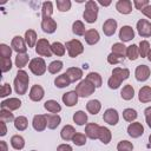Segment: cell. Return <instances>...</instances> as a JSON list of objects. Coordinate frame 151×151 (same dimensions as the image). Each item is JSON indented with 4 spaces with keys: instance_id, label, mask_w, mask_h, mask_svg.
I'll return each mask as SVG.
<instances>
[{
    "instance_id": "d590c367",
    "label": "cell",
    "mask_w": 151,
    "mask_h": 151,
    "mask_svg": "<svg viewBox=\"0 0 151 151\" xmlns=\"http://www.w3.org/2000/svg\"><path fill=\"white\" fill-rule=\"evenodd\" d=\"M27 125H28V120L26 117L24 116H19L14 119V127L19 131H24L27 129Z\"/></svg>"
},
{
    "instance_id": "8d00e7d4",
    "label": "cell",
    "mask_w": 151,
    "mask_h": 151,
    "mask_svg": "<svg viewBox=\"0 0 151 151\" xmlns=\"http://www.w3.org/2000/svg\"><path fill=\"white\" fill-rule=\"evenodd\" d=\"M73 122L79 126L85 125V123L87 122V114L84 111H77L73 114Z\"/></svg>"
},
{
    "instance_id": "6125c7cd",
    "label": "cell",
    "mask_w": 151,
    "mask_h": 151,
    "mask_svg": "<svg viewBox=\"0 0 151 151\" xmlns=\"http://www.w3.org/2000/svg\"><path fill=\"white\" fill-rule=\"evenodd\" d=\"M0 151H7V144L5 140H0Z\"/></svg>"
},
{
    "instance_id": "680465c9",
    "label": "cell",
    "mask_w": 151,
    "mask_h": 151,
    "mask_svg": "<svg viewBox=\"0 0 151 151\" xmlns=\"http://www.w3.org/2000/svg\"><path fill=\"white\" fill-rule=\"evenodd\" d=\"M57 151H73V150H72V146L68 144H60L57 147Z\"/></svg>"
},
{
    "instance_id": "7bdbcfd3",
    "label": "cell",
    "mask_w": 151,
    "mask_h": 151,
    "mask_svg": "<svg viewBox=\"0 0 151 151\" xmlns=\"http://www.w3.org/2000/svg\"><path fill=\"white\" fill-rule=\"evenodd\" d=\"M14 116L13 113L9 111V110H6V109H1L0 110V122H4V123H9L12 120H14Z\"/></svg>"
},
{
    "instance_id": "30bf717a",
    "label": "cell",
    "mask_w": 151,
    "mask_h": 151,
    "mask_svg": "<svg viewBox=\"0 0 151 151\" xmlns=\"http://www.w3.org/2000/svg\"><path fill=\"white\" fill-rule=\"evenodd\" d=\"M33 129L35 131H44L47 126V117L46 114H35L33 117V122H32Z\"/></svg>"
},
{
    "instance_id": "be15d7a7",
    "label": "cell",
    "mask_w": 151,
    "mask_h": 151,
    "mask_svg": "<svg viewBox=\"0 0 151 151\" xmlns=\"http://www.w3.org/2000/svg\"><path fill=\"white\" fill-rule=\"evenodd\" d=\"M99 4L103 5V6H109V5L111 4V1H106V2H104V1H99Z\"/></svg>"
},
{
    "instance_id": "9a60e30c",
    "label": "cell",
    "mask_w": 151,
    "mask_h": 151,
    "mask_svg": "<svg viewBox=\"0 0 151 151\" xmlns=\"http://www.w3.org/2000/svg\"><path fill=\"white\" fill-rule=\"evenodd\" d=\"M134 38V31L131 26H123L119 31V39L123 41V42H126V41H130Z\"/></svg>"
},
{
    "instance_id": "11a10c76",
    "label": "cell",
    "mask_w": 151,
    "mask_h": 151,
    "mask_svg": "<svg viewBox=\"0 0 151 151\" xmlns=\"http://www.w3.org/2000/svg\"><path fill=\"white\" fill-rule=\"evenodd\" d=\"M11 92H12V88H11V86H9V84H7V83H5L2 86H1V88H0V97H7V96H9L11 94Z\"/></svg>"
},
{
    "instance_id": "f546056e",
    "label": "cell",
    "mask_w": 151,
    "mask_h": 151,
    "mask_svg": "<svg viewBox=\"0 0 151 151\" xmlns=\"http://www.w3.org/2000/svg\"><path fill=\"white\" fill-rule=\"evenodd\" d=\"M100 109H101V104L97 99H92V100L87 101V104H86V110L91 114H97L100 111Z\"/></svg>"
},
{
    "instance_id": "ac0fdd59",
    "label": "cell",
    "mask_w": 151,
    "mask_h": 151,
    "mask_svg": "<svg viewBox=\"0 0 151 151\" xmlns=\"http://www.w3.org/2000/svg\"><path fill=\"white\" fill-rule=\"evenodd\" d=\"M0 105H1V109H6V110H9V111H14V110L20 109L21 101H20L18 98H8V99H6V100H2Z\"/></svg>"
},
{
    "instance_id": "836d02e7",
    "label": "cell",
    "mask_w": 151,
    "mask_h": 151,
    "mask_svg": "<svg viewBox=\"0 0 151 151\" xmlns=\"http://www.w3.org/2000/svg\"><path fill=\"white\" fill-rule=\"evenodd\" d=\"M126 57L130 60H137L138 57H139V48H138V46L134 45V44L127 46V48H126Z\"/></svg>"
},
{
    "instance_id": "8fae6325",
    "label": "cell",
    "mask_w": 151,
    "mask_h": 151,
    "mask_svg": "<svg viewBox=\"0 0 151 151\" xmlns=\"http://www.w3.org/2000/svg\"><path fill=\"white\" fill-rule=\"evenodd\" d=\"M103 119L109 125H116L118 123V120H119V114H118L117 110H114V109H107L104 112V114H103Z\"/></svg>"
},
{
    "instance_id": "d6a6232c",
    "label": "cell",
    "mask_w": 151,
    "mask_h": 151,
    "mask_svg": "<svg viewBox=\"0 0 151 151\" xmlns=\"http://www.w3.org/2000/svg\"><path fill=\"white\" fill-rule=\"evenodd\" d=\"M120 96L124 100H131L133 97H134V90L132 87V85H125L122 91H120Z\"/></svg>"
},
{
    "instance_id": "6da1fadb",
    "label": "cell",
    "mask_w": 151,
    "mask_h": 151,
    "mask_svg": "<svg viewBox=\"0 0 151 151\" xmlns=\"http://www.w3.org/2000/svg\"><path fill=\"white\" fill-rule=\"evenodd\" d=\"M28 81H29V77H28L27 72H25L24 70H19L17 73V77L13 81L14 91L17 92V94L22 96L26 93V91L28 88Z\"/></svg>"
},
{
    "instance_id": "ab89813d",
    "label": "cell",
    "mask_w": 151,
    "mask_h": 151,
    "mask_svg": "<svg viewBox=\"0 0 151 151\" xmlns=\"http://www.w3.org/2000/svg\"><path fill=\"white\" fill-rule=\"evenodd\" d=\"M52 13H53V4L51 1H45L41 7L42 18H51Z\"/></svg>"
},
{
    "instance_id": "e575fe53",
    "label": "cell",
    "mask_w": 151,
    "mask_h": 151,
    "mask_svg": "<svg viewBox=\"0 0 151 151\" xmlns=\"http://www.w3.org/2000/svg\"><path fill=\"white\" fill-rule=\"evenodd\" d=\"M86 79H87L88 81H91V83L96 86V88H97V87H100L101 84H103L101 77H100V74L97 73V72H90V73L86 76Z\"/></svg>"
},
{
    "instance_id": "5b68a950",
    "label": "cell",
    "mask_w": 151,
    "mask_h": 151,
    "mask_svg": "<svg viewBox=\"0 0 151 151\" xmlns=\"http://www.w3.org/2000/svg\"><path fill=\"white\" fill-rule=\"evenodd\" d=\"M28 67L34 76H42L46 72V63L42 58H34L29 61Z\"/></svg>"
},
{
    "instance_id": "ba28073f",
    "label": "cell",
    "mask_w": 151,
    "mask_h": 151,
    "mask_svg": "<svg viewBox=\"0 0 151 151\" xmlns=\"http://www.w3.org/2000/svg\"><path fill=\"white\" fill-rule=\"evenodd\" d=\"M11 47L13 51H15L18 54H22V53H26L27 51V47L25 45V39L20 35H15L13 39H12V42H11Z\"/></svg>"
},
{
    "instance_id": "277c9868",
    "label": "cell",
    "mask_w": 151,
    "mask_h": 151,
    "mask_svg": "<svg viewBox=\"0 0 151 151\" xmlns=\"http://www.w3.org/2000/svg\"><path fill=\"white\" fill-rule=\"evenodd\" d=\"M65 47L71 58H76L84 52V46L78 39H72L65 44Z\"/></svg>"
},
{
    "instance_id": "7a4b0ae2",
    "label": "cell",
    "mask_w": 151,
    "mask_h": 151,
    "mask_svg": "<svg viewBox=\"0 0 151 151\" xmlns=\"http://www.w3.org/2000/svg\"><path fill=\"white\" fill-rule=\"evenodd\" d=\"M98 5L96 1L93 0H88L86 4H85V11L83 13V17L85 19L86 22L88 24H93L97 21V18H98Z\"/></svg>"
},
{
    "instance_id": "f5cc1de1",
    "label": "cell",
    "mask_w": 151,
    "mask_h": 151,
    "mask_svg": "<svg viewBox=\"0 0 151 151\" xmlns=\"http://www.w3.org/2000/svg\"><path fill=\"white\" fill-rule=\"evenodd\" d=\"M12 54V48L9 46H7L6 44H1L0 45V55L1 58H11Z\"/></svg>"
},
{
    "instance_id": "003e7915",
    "label": "cell",
    "mask_w": 151,
    "mask_h": 151,
    "mask_svg": "<svg viewBox=\"0 0 151 151\" xmlns=\"http://www.w3.org/2000/svg\"><path fill=\"white\" fill-rule=\"evenodd\" d=\"M32 151H37V150H32Z\"/></svg>"
},
{
    "instance_id": "c3c4849f",
    "label": "cell",
    "mask_w": 151,
    "mask_h": 151,
    "mask_svg": "<svg viewBox=\"0 0 151 151\" xmlns=\"http://www.w3.org/2000/svg\"><path fill=\"white\" fill-rule=\"evenodd\" d=\"M124 59H125V57L118 55V54L112 53V52L107 55V63H109V64H111V65H117V64H119V63L124 61Z\"/></svg>"
},
{
    "instance_id": "f1b7e54d",
    "label": "cell",
    "mask_w": 151,
    "mask_h": 151,
    "mask_svg": "<svg viewBox=\"0 0 151 151\" xmlns=\"http://www.w3.org/2000/svg\"><path fill=\"white\" fill-rule=\"evenodd\" d=\"M111 138H112L111 131H110L107 127H105V126H100L98 139H100V142H101L103 144H109V143L111 142Z\"/></svg>"
},
{
    "instance_id": "91938a15",
    "label": "cell",
    "mask_w": 151,
    "mask_h": 151,
    "mask_svg": "<svg viewBox=\"0 0 151 151\" xmlns=\"http://www.w3.org/2000/svg\"><path fill=\"white\" fill-rule=\"evenodd\" d=\"M145 17H147L149 19H151V5H147L146 7H144L142 11H140Z\"/></svg>"
},
{
    "instance_id": "60d3db41",
    "label": "cell",
    "mask_w": 151,
    "mask_h": 151,
    "mask_svg": "<svg viewBox=\"0 0 151 151\" xmlns=\"http://www.w3.org/2000/svg\"><path fill=\"white\" fill-rule=\"evenodd\" d=\"M51 50H52V53L58 55V57H61V55L65 54V46L61 42H59V41L53 42L51 45Z\"/></svg>"
},
{
    "instance_id": "6f0895ef",
    "label": "cell",
    "mask_w": 151,
    "mask_h": 151,
    "mask_svg": "<svg viewBox=\"0 0 151 151\" xmlns=\"http://www.w3.org/2000/svg\"><path fill=\"white\" fill-rule=\"evenodd\" d=\"M144 113H145V120H146V124L147 126L151 129V106L146 107L144 110Z\"/></svg>"
},
{
    "instance_id": "9c48e42d",
    "label": "cell",
    "mask_w": 151,
    "mask_h": 151,
    "mask_svg": "<svg viewBox=\"0 0 151 151\" xmlns=\"http://www.w3.org/2000/svg\"><path fill=\"white\" fill-rule=\"evenodd\" d=\"M150 74H151V71H150L149 66H146V65H138L136 67L134 76H136V79L138 81H146L149 79Z\"/></svg>"
},
{
    "instance_id": "e7e4bbea",
    "label": "cell",
    "mask_w": 151,
    "mask_h": 151,
    "mask_svg": "<svg viewBox=\"0 0 151 151\" xmlns=\"http://www.w3.org/2000/svg\"><path fill=\"white\" fill-rule=\"evenodd\" d=\"M147 59H149V61H151V48H150V51L147 53Z\"/></svg>"
},
{
    "instance_id": "cb8c5ba5",
    "label": "cell",
    "mask_w": 151,
    "mask_h": 151,
    "mask_svg": "<svg viewBox=\"0 0 151 151\" xmlns=\"http://www.w3.org/2000/svg\"><path fill=\"white\" fill-rule=\"evenodd\" d=\"M46 117H47V127L48 129L54 130L59 126V124L61 122L60 116H58L57 113H52V114H46Z\"/></svg>"
},
{
    "instance_id": "f35d334b",
    "label": "cell",
    "mask_w": 151,
    "mask_h": 151,
    "mask_svg": "<svg viewBox=\"0 0 151 151\" xmlns=\"http://www.w3.org/2000/svg\"><path fill=\"white\" fill-rule=\"evenodd\" d=\"M28 59H29V57H28L27 53L17 54V57H15V66H17L18 68L25 67V66L27 65V63H28Z\"/></svg>"
},
{
    "instance_id": "2e32d148",
    "label": "cell",
    "mask_w": 151,
    "mask_h": 151,
    "mask_svg": "<svg viewBox=\"0 0 151 151\" xmlns=\"http://www.w3.org/2000/svg\"><path fill=\"white\" fill-rule=\"evenodd\" d=\"M44 94H45V91L44 88L35 84L31 87V91H29V99L33 100V101H40L42 98H44Z\"/></svg>"
},
{
    "instance_id": "bcb514c9",
    "label": "cell",
    "mask_w": 151,
    "mask_h": 151,
    "mask_svg": "<svg viewBox=\"0 0 151 151\" xmlns=\"http://www.w3.org/2000/svg\"><path fill=\"white\" fill-rule=\"evenodd\" d=\"M123 118H124L126 122L132 123V122L137 118V112H136V110H133V109H125V110L123 111Z\"/></svg>"
},
{
    "instance_id": "484cf974",
    "label": "cell",
    "mask_w": 151,
    "mask_h": 151,
    "mask_svg": "<svg viewBox=\"0 0 151 151\" xmlns=\"http://www.w3.org/2000/svg\"><path fill=\"white\" fill-rule=\"evenodd\" d=\"M25 41L28 45V47H34L38 42L37 40V33L34 29H27L25 32Z\"/></svg>"
},
{
    "instance_id": "b9f144b4",
    "label": "cell",
    "mask_w": 151,
    "mask_h": 151,
    "mask_svg": "<svg viewBox=\"0 0 151 151\" xmlns=\"http://www.w3.org/2000/svg\"><path fill=\"white\" fill-rule=\"evenodd\" d=\"M126 46L123 44V42H116L112 45V53H116L118 55H122V57H125L126 55Z\"/></svg>"
},
{
    "instance_id": "e0dca14e",
    "label": "cell",
    "mask_w": 151,
    "mask_h": 151,
    "mask_svg": "<svg viewBox=\"0 0 151 151\" xmlns=\"http://www.w3.org/2000/svg\"><path fill=\"white\" fill-rule=\"evenodd\" d=\"M78 94H77V92L76 91H68V92H66V93H64L63 94V103L66 105V106H68V107H72V106H74L77 103H78Z\"/></svg>"
},
{
    "instance_id": "4fadbf2b",
    "label": "cell",
    "mask_w": 151,
    "mask_h": 151,
    "mask_svg": "<svg viewBox=\"0 0 151 151\" xmlns=\"http://www.w3.org/2000/svg\"><path fill=\"white\" fill-rule=\"evenodd\" d=\"M57 27H58V25H57L54 19H52V18H42V20H41V28H42V31L45 33H48V34L54 33Z\"/></svg>"
},
{
    "instance_id": "94428289",
    "label": "cell",
    "mask_w": 151,
    "mask_h": 151,
    "mask_svg": "<svg viewBox=\"0 0 151 151\" xmlns=\"http://www.w3.org/2000/svg\"><path fill=\"white\" fill-rule=\"evenodd\" d=\"M7 133V129H6V123L0 122V136L4 137Z\"/></svg>"
},
{
    "instance_id": "f6af8a7d",
    "label": "cell",
    "mask_w": 151,
    "mask_h": 151,
    "mask_svg": "<svg viewBox=\"0 0 151 151\" xmlns=\"http://www.w3.org/2000/svg\"><path fill=\"white\" fill-rule=\"evenodd\" d=\"M47 67H48V72H50V73L57 74V73L60 72L61 68H63V61H60V60H54V61H52Z\"/></svg>"
},
{
    "instance_id": "4dcf8cb0",
    "label": "cell",
    "mask_w": 151,
    "mask_h": 151,
    "mask_svg": "<svg viewBox=\"0 0 151 151\" xmlns=\"http://www.w3.org/2000/svg\"><path fill=\"white\" fill-rule=\"evenodd\" d=\"M112 76H114L116 78H118L120 81L126 80L130 76V71L127 68H122V67H116L112 71Z\"/></svg>"
},
{
    "instance_id": "d4e9b609",
    "label": "cell",
    "mask_w": 151,
    "mask_h": 151,
    "mask_svg": "<svg viewBox=\"0 0 151 151\" xmlns=\"http://www.w3.org/2000/svg\"><path fill=\"white\" fill-rule=\"evenodd\" d=\"M66 74L70 77L71 81L74 83V81H78V80L81 79V77H83V71H81L80 68H78V67H70V68H67Z\"/></svg>"
},
{
    "instance_id": "4316f807",
    "label": "cell",
    "mask_w": 151,
    "mask_h": 151,
    "mask_svg": "<svg viewBox=\"0 0 151 151\" xmlns=\"http://www.w3.org/2000/svg\"><path fill=\"white\" fill-rule=\"evenodd\" d=\"M76 134V130H74V127L72 126V125H65L64 127H63V130H61V132H60V136H61V138L64 139V140H72V138H73V136Z\"/></svg>"
},
{
    "instance_id": "816d5d0a",
    "label": "cell",
    "mask_w": 151,
    "mask_h": 151,
    "mask_svg": "<svg viewBox=\"0 0 151 151\" xmlns=\"http://www.w3.org/2000/svg\"><path fill=\"white\" fill-rule=\"evenodd\" d=\"M0 66L2 72H8L12 68V61L11 58H0Z\"/></svg>"
},
{
    "instance_id": "7dc6e473",
    "label": "cell",
    "mask_w": 151,
    "mask_h": 151,
    "mask_svg": "<svg viewBox=\"0 0 151 151\" xmlns=\"http://www.w3.org/2000/svg\"><path fill=\"white\" fill-rule=\"evenodd\" d=\"M138 48H139V55L142 58L147 57V53L150 51V44H149V41L147 40H142L139 42V47Z\"/></svg>"
},
{
    "instance_id": "1f68e13d",
    "label": "cell",
    "mask_w": 151,
    "mask_h": 151,
    "mask_svg": "<svg viewBox=\"0 0 151 151\" xmlns=\"http://www.w3.org/2000/svg\"><path fill=\"white\" fill-rule=\"evenodd\" d=\"M11 145L15 150H22L25 146V139L19 134H14L11 138Z\"/></svg>"
},
{
    "instance_id": "db71d44e",
    "label": "cell",
    "mask_w": 151,
    "mask_h": 151,
    "mask_svg": "<svg viewBox=\"0 0 151 151\" xmlns=\"http://www.w3.org/2000/svg\"><path fill=\"white\" fill-rule=\"evenodd\" d=\"M120 84H122V81H120L118 78H116L114 76H111V77L109 78V80H107V85H109V87L112 88V90H117V88L120 86Z\"/></svg>"
},
{
    "instance_id": "74e56055",
    "label": "cell",
    "mask_w": 151,
    "mask_h": 151,
    "mask_svg": "<svg viewBox=\"0 0 151 151\" xmlns=\"http://www.w3.org/2000/svg\"><path fill=\"white\" fill-rule=\"evenodd\" d=\"M72 32L76 34V35H85L86 31H85V26L83 24V21L80 20H76L72 25Z\"/></svg>"
},
{
    "instance_id": "d6986e66",
    "label": "cell",
    "mask_w": 151,
    "mask_h": 151,
    "mask_svg": "<svg viewBox=\"0 0 151 151\" xmlns=\"http://www.w3.org/2000/svg\"><path fill=\"white\" fill-rule=\"evenodd\" d=\"M116 9L120 14H129L132 12V4L130 0H119L116 4Z\"/></svg>"
},
{
    "instance_id": "603a6c76",
    "label": "cell",
    "mask_w": 151,
    "mask_h": 151,
    "mask_svg": "<svg viewBox=\"0 0 151 151\" xmlns=\"http://www.w3.org/2000/svg\"><path fill=\"white\" fill-rule=\"evenodd\" d=\"M71 83H72V81H71L70 77H68L66 73H63V74L58 76V77L54 79V85H55L57 87H59V88H64V87L68 86Z\"/></svg>"
},
{
    "instance_id": "681fc988",
    "label": "cell",
    "mask_w": 151,
    "mask_h": 151,
    "mask_svg": "<svg viewBox=\"0 0 151 151\" xmlns=\"http://www.w3.org/2000/svg\"><path fill=\"white\" fill-rule=\"evenodd\" d=\"M117 150L118 151H132L133 150V145L129 140H120L118 143V145H117Z\"/></svg>"
},
{
    "instance_id": "f907efd6",
    "label": "cell",
    "mask_w": 151,
    "mask_h": 151,
    "mask_svg": "<svg viewBox=\"0 0 151 151\" xmlns=\"http://www.w3.org/2000/svg\"><path fill=\"white\" fill-rule=\"evenodd\" d=\"M57 7L60 12H67L71 8V1L70 0H57Z\"/></svg>"
},
{
    "instance_id": "3957f363",
    "label": "cell",
    "mask_w": 151,
    "mask_h": 151,
    "mask_svg": "<svg viewBox=\"0 0 151 151\" xmlns=\"http://www.w3.org/2000/svg\"><path fill=\"white\" fill-rule=\"evenodd\" d=\"M94 90H96V86L91 83V81H88L87 79H84V80H81L77 86H76V92H77V94L79 96V97H83V98H85V97H88V96H91L93 92H94Z\"/></svg>"
},
{
    "instance_id": "7c38bea8",
    "label": "cell",
    "mask_w": 151,
    "mask_h": 151,
    "mask_svg": "<svg viewBox=\"0 0 151 151\" xmlns=\"http://www.w3.org/2000/svg\"><path fill=\"white\" fill-rule=\"evenodd\" d=\"M127 133L130 137L132 138H138L140 137L143 133H144V127L140 123L138 122H134V123H131L129 126H127Z\"/></svg>"
},
{
    "instance_id": "7402d4cb",
    "label": "cell",
    "mask_w": 151,
    "mask_h": 151,
    "mask_svg": "<svg viewBox=\"0 0 151 151\" xmlns=\"http://www.w3.org/2000/svg\"><path fill=\"white\" fill-rule=\"evenodd\" d=\"M138 99L140 103H150L151 101V87L150 86H143L139 90Z\"/></svg>"
},
{
    "instance_id": "ee69618b",
    "label": "cell",
    "mask_w": 151,
    "mask_h": 151,
    "mask_svg": "<svg viewBox=\"0 0 151 151\" xmlns=\"http://www.w3.org/2000/svg\"><path fill=\"white\" fill-rule=\"evenodd\" d=\"M86 139H87L86 134L80 133V132H76V134H74L73 138H72V142H73V144L77 145V146H83V145L86 144Z\"/></svg>"
},
{
    "instance_id": "8992f818",
    "label": "cell",
    "mask_w": 151,
    "mask_h": 151,
    "mask_svg": "<svg viewBox=\"0 0 151 151\" xmlns=\"http://www.w3.org/2000/svg\"><path fill=\"white\" fill-rule=\"evenodd\" d=\"M35 52H37L39 55H41V57H47V58H50V57L53 54L48 40H47V39H44V38H41V39L38 40V42H37V45H35Z\"/></svg>"
},
{
    "instance_id": "83f0119b",
    "label": "cell",
    "mask_w": 151,
    "mask_h": 151,
    "mask_svg": "<svg viewBox=\"0 0 151 151\" xmlns=\"http://www.w3.org/2000/svg\"><path fill=\"white\" fill-rule=\"evenodd\" d=\"M44 107H45L48 112H51V113H58V112L61 111V106L59 105V103H58L57 100H53V99H50V100L45 101Z\"/></svg>"
},
{
    "instance_id": "9f6ffc18",
    "label": "cell",
    "mask_w": 151,
    "mask_h": 151,
    "mask_svg": "<svg viewBox=\"0 0 151 151\" xmlns=\"http://www.w3.org/2000/svg\"><path fill=\"white\" fill-rule=\"evenodd\" d=\"M133 4H134V6H136V8L139 9V11H142L144 7H146L147 5H150L147 0H134Z\"/></svg>"
},
{
    "instance_id": "44dd1931",
    "label": "cell",
    "mask_w": 151,
    "mask_h": 151,
    "mask_svg": "<svg viewBox=\"0 0 151 151\" xmlns=\"http://www.w3.org/2000/svg\"><path fill=\"white\" fill-rule=\"evenodd\" d=\"M84 37H85V41H86L88 45H94V44H97V42L99 41V39H100L98 31H97V29H93V28L87 29Z\"/></svg>"
},
{
    "instance_id": "5bb4252c",
    "label": "cell",
    "mask_w": 151,
    "mask_h": 151,
    "mask_svg": "<svg viewBox=\"0 0 151 151\" xmlns=\"http://www.w3.org/2000/svg\"><path fill=\"white\" fill-rule=\"evenodd\" d=\"M99 130L100 126L96 123H88L85 126V134L90 139H97L99 137Z\"/></svg>"
},
{
    "instance_id": "03108f58",
    "label": "cell",
    "mask_w": 151,
    "mask_h": 151,
    "mask_svg": "<svg viewBox=\"0 0 151 151\" xmlns=\"http://www.w3.org/2000/svg\"><path fill=\"white\" fill-rule=\"evenodd\" d=\"M149 143H150V146H151V134L149 136Z\"/></svg>"
},
{
    "instance_id": "ffe728a7",
    "label": "cell",
    "mask_w": 151,
    "mask_h": 151,
    "mask_svg": "<svg viewBox=\"0 0 151 151\" xmlns=\"http://www.w3.org/2000/svg\"><path fill=\"white\" fill-rule=\"evenodd\" d=\"M117 29V21L114 19H107L104 24H103V32L105 35L111 37L114 34Z\"/></svg>"
},
{
    "instance_id": "52a82bcc",
    "label": "cell",
    "mask_w": 151,
    "mask_h": 151,
    "mask_svg": "<svg viewBox=\"0 0 151 151\" xmlns=\"http://www.w3.org/2000/svg\"><path fill=\"white\" fill-rule=\"evenodd\" d=\"M137 31L138 34L143 38L151 37V22L146 19H140L137 21Z\"/></svg>"
}]
</instances>
